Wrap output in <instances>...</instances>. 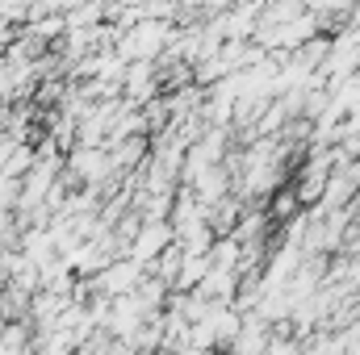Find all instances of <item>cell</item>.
Segmentation results:
<instances>
[{
	"instance_id": "1",
	"label": "cell",
	"mask_w": 360,
	"mask_h": 355,
	"mask_svg": "<svg viewBox=\"0 0 360 355\" xmlns=\"http://www.w3.org/2000/svg\"><path fill=\"white\" fill-rule=\"evenodd\" d=\"M172 38V21H155V17H143L126 38H122V59H155Z\"/></svg>"
},
{
	"instance_id": "2",
	"label": "cell",
	"mask_w": 360,
	"mask_h": 355,
	"mask_svg": "<svg viewBox=\"0 0 360 355\" xmlns=\"http://www.w3.org/2000/svg\"><path fill=\"white\" fill-rule=\"evenodd\" d=\"M168 243H172V222H143L139 234H134V243H130V260L151 264Z\"/></svg>"
},
{
	"instance_id": "3",
	"label": "cell",
	"mask_w": 360,
	"mask_h": 355,
	"mask_svg": "<svg viewBox=\"0 0 360 355\" xmlns=\"http://www.w3.org/2000/svg\"><path fill=\"white\" fill-rule=\"evenodd\" d=\"M122 84H126L130 105H147V100L160 96V80H155V63H151V59H134L130 72L122 76Z\"/></svg>"
},
{
	"instance_id": "4",
	"label": "cell",
	"mask_w": 360,
	"mask_h": 355,
	"mask_svg": "<svg viewBox=\"0 0 360 355\" xmlns=\"http://www.w3.org/2000/svg\"><path fill=\"white\" fill-rule=\"evenodd\" d=\"M264 213H269L272 226H285V222H293V217L302 213V201H297L293 184H281V188H272L269 196H264Z\"/></svg>"
},
{
	"instance_id": "5",
	"label": "cell",
	"mask_w": 360,
	"mask_h": 355,
	"mask_svg": "<svg viewBox=\"0 0 360 355\" xmlns=\"http://www.w3.org/2000/svg\"><path fill=\"white\" fill-rule=\"evenodd\" d=\"M205 272H210V255H184L172 288H176V293H184V288H197V284L205 280Z\"/></svg>"
},
{
	"instance_id": "6",
	"label": "cell",
	"mask_w": 360,
	"mask_h": 355,
	"mask_svg": "<svg viewBox=\"0 0 360 355\" xmlns=\"http://www.w3.org/2000/svg\"><path fill=\"white\" fill-rule=\"evenodd\" d=\"M105 355H139V347H134L130 339H113V335H109V351Z\"/></svg>"
},
{
	"instance_id": "7",
	"label": "cell",
	"mask_w": 360,
	"mask_h": 355,
	"mask_svg": "<svg viewBox=\"0 0 360 355\" xmlns=\"http://www.w3.org/2000/svg\"><path fill=\"white\" fill-rule=\"evenodd\" d=\"M356 205H360V196H356Z\"/></svg>"
}]
</instances>
